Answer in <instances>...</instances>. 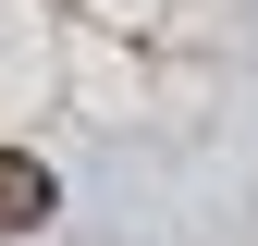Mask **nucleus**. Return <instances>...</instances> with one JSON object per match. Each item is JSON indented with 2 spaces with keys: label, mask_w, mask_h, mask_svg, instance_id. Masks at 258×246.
Here are the masks:
<instances>
[{
  "label": "nucleus",
  "mask_w": 258,
  "mask_h": 246,
  "mask_svg": "<svg viewBox=\"0 0 258 246\" xmlns=\"http://www.w3.org/2000/svg\"><path fill=\"white\" fill-rule=\"evenodd\" d=\"M37 222H61L49 160H37V148H0V234H37Z\"/></svg>",
  "instance_id": "1"
}]
</instances>
